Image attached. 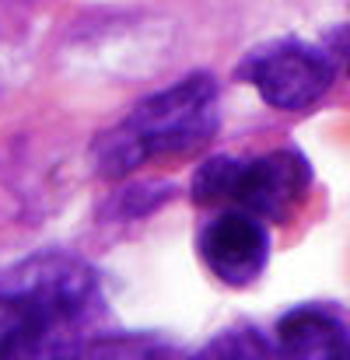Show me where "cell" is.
<instances>
[{
  "label": "cell",
  "instance_id": "cell-5",
  "mask_svg": "<svg viewBox=\"0 0 350 360\" xmlns=\"http://www.w3.org/2000/svg\"><path fill=\"white\" fill-rule=\"evenodd\" d=\"M196 252H200L204 266L225 287H252L270 262L266 221H259L245 210L225 207V214H218L200 231Z\"/></svg>",
  "mask_w": 350,
  "mask_h": 360
},
{
  "label": "cell",
  "instance_id": "cell-6",
  "mask_svg": "<svg viewBox=\"0 0 350 360\" xmlns=\"http://www.w3.org/2000/svg\"><path fill=\"white\" fill-rule=\"evenodd\" d=\"M277 350L287 357H350V326L330 308L298 304L277 319Z\"/></svg>",
  "mask_w": 350,
  "mask_h": 360
},
{
  "label": "cell",
  "instance_id": "cell-1",
  "mask_svg": "<svg viewBox=\"0 0 350 360\" xmlns=\"http://www.w3.org/2000/svg\"><path fill=\"white\" fill-rule=\"evenodd\" d=\"M102 319L99 276L67 252H39L0 273V357L88 354Z\"/></svg>",
  "mask_w": 350,
  "mask_h": 360
},
{
  "label": "cell",
  "instance_id": "cell-2",
  "mask_svg": "<svg viewBox=\"0 0 350 360\" xmlns=\"http://www.w3.org/2000/svg\"><path fill=\"white\" fill-rule=\"evenodd\" d=\"M218 122V81L211 74L182 77L133 105V112L95 143L99 175L123 179L154 158L193 154L214 140Z\"/></svg>",
  "mask_w": 350,
  "mask_h": 360
},
{
  "label": "cell",
  "instance_id": "cell-3",
  "mask_svg": "<svg viewBox=\"0 0 350 360\" xmlns=\"http://www.w3.org/2000/svg\"><path fill=\"white\" fill-rule=\"evenodd\" d=\"M312 161L298 147H277L256 158H211L193 175L200 207H235L266 224H287L308 200Z\"/></svg>",
  "mask_w": 350,
  "mask_h": 360
},
{
  "label": "cell",
  "instance_id": "cell-4",
  "mask_svg": "<svg viewBox=\"0 0 350 360\" xmlns=\"http://www.w3.org/2000/svg\"><path fill=\"white\" fill-rule=\"evenodd\" d=\"M242 81H249L259 98L277 112H305L326 98L337 81V60L312 42L277 39L252 49L242 67Z\"/></svg>",
  "mask_w": 350,
  "mask_h": 360
}]
</instances>
